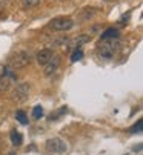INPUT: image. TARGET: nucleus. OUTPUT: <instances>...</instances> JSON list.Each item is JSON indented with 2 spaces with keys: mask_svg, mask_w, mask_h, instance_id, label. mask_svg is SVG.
Wrapping results in <instances>:
<instances>
[{
  "mask_svg": "<svg viewBox=\"0 0 143 155\" xmlns=\"http://www.w3.org/2000/svg\"><path fill=\"white\" fill-rule=\"evenodd\" d=\"M32 55L28 49H22L15 54H12V57L9 58V66L14 69H22V68H26V66L31 63Z\"/></svg>",
  "mask_w": 143,
  "mask_h": 155,
  "instance_id": "f257e3e1",
  "label": "nucleus"
},
{
  "mask_svg": "<svg viewBox=\"0 0 143 155\" xmlns=\"http://www.w3.org/2000/svg\"><path fill=\"white\" fill-rule=\"evenodd\" d=\"M118 48H120V40L115 38V40H109V41H103L97 48V52L103 60H111Z\"/></svg>",
  "mask_w": 143,
  "mask_h": 155,
  "instance_id": "f03ea898",
  "label": "nucleus"
},
{
  "mask_svg": "<svg viewBox=\"0 0 143 155\" xmlns=\"http://www.w3.org/2000/svg\"><path fill=\"white\" fill-rule=\"evenodd\" d=\"M29 83H19L14 86V89L11 92V98L15 101V103H22V101H26L28 97H29Z\"/></svg>",
  "mask_w": 143,
  "mask_h": 155,
  "instance_id": "7ed1b4c3",
  "label": "nucleus"
},
{
  "mask_svg": "<svg viewBox=\"0 0 143 155\" xmlns=\"http://www.w3.org/2000/svg\"><path fill=\"white\" fill-rule=\"evenodd\" d=\"M48 28L54 31H69L74 28V20L69 17H56L48 23Z\"/></svg>",
  "mask_w": 143,
  "mask_h": 155,
  "instance_id": "20e7f679",
  "label": "nucleus"
},
{
  "mask_svg": "<svg viewBox=\"0 0 143 155\" xmlns=\"http://www.w3.org/2000/svg\"><path fill=\"white\" fill-rule=\"evenodd\" d=\"M46 149L51 153H65L68 150V144L62 138H49L46 141Z\"/></svg>",
  "mask_w": 143,
  "mask_h": 155,
  "instance_id": "39448f33",
  "label": "nucleus"
},
{
  "mask_svg": "<svg viewBox=\"0 0 143 155\" xmlns=\"http://www.w3.org/2000/svg\"><path fill=\"white\" fill-rule=\"evenodd\" d=\"M89 41V35L86 34H82V35H77V37H73V38H68V43L65 49H80V46H83L85 43Z\"/></svg>",
  "mask_w": 143,
  "mask_h": 155,
  "instance_id": "423d86ee",
  "label": "nucleus"
},
{
  "mask_svg": "<svg viewBox=\"0 0 143 155\" xmlns=\"http://www.w3.org/2000/svg\"><path fill=\"white\" fill-rule=\"evenodd\" d=\"M60 61H62V58H60V55H53V58L48 61L46 64H45V69H43V72H45V75L46 77H49V75H53L57 69H59V66H60Z\"/></svg>",
  "mask_w": 143,
  "mask_h": 155,
  "instance_id": "0eeeda50",
  "label": "nucleus"
},
{
  "mask_svg": "<svg viewBox=\"0 0 143 155\" xmlns=\"http://www.w3.org/2000/svg\"><path fill=\"white\" fill-rule=\"evenodd\" d=\"M53 55H54L53 49H49V48H45V49H40V51L37 52L36 60H37V63H39V64L45 66L48 61H49V60L53 58Z\"/></svg>",
  "mask_w": 143,
  "mask_h": 155,
  "instance_id": "6e6552de",
  "label": "nucleus"
},
{
  "mask_svg": "<svg viewBox=\"0 0 143 155\" xmlns=\"http://www.w3.org/2000/svg\"><path fill=\"white\" fill-rule=\"evenodd\" d=\"M97 12H99L97 8H92V6L83 8V9L79 12V20H80V21H88L89 18H92V17L97 15Z\"/></svg>",
  "mask_w": 143,
  "mask_h": 155,
  "instance_id": "1a4fd4ad",
  "label": "nucleus"
},
{
  "mask_svg": "<svg viewBox=\"0 0 143 155\" xmlns=\"http://www.w3.org/2000/svg\"><path fill=\"white\" fill-rule=\"evenodd\" d=\"M118 37H120V31L115 29V28H108V29H106V31H103V32H102V35H100L102 41L115 40V38H118Z\"/></svg>",
  "mask_w": 143,
  "mask_h": 155,
  "instance_id": "9d476101",
  "label": "nucleus"
},
{
  "mask_svg": "<svg viewBox=\"0 0 143 155\" xmlns=\"http://www.w3.org/2000/svg\"><path fill=\"white\" fill-rule=\"evenodd\" d=\"M65 114H66V107H60V109L56 110L54 114H51L49 117H48V120H49V121H56L57 118H60V117L65 115Z\"/></svg>",
  "mask_w": 143,
  "mask_h": 155,
  "instance_id": "9b49d317",
  "label": "nucleus"
},
{
  "mask_svg": "<svg viewBox=\"0 0 143 155\" xmlns=\"http://www.w3.org/2000/svg\"><path fill=\"white\" fill-rule=\"evenodd\" d=\"M40 3V0H22V6L25 9H31V8H36L37 5Z\"/></svg>",
  "mask_w": 143,
  "mask_h": 155,
  "instance_id": "f8f14e48",
  "label": "nucleus"
},
{
  "mask_svg": "<svg viewBox=\"0 0 143 155\" xmlns=\"http://www.w3.org/2000/svg\"><path fill=\"white\" fill-rule=\"evenodd\" d=\"M11 143H12L14 146H20V144H22V135L19 134L17 130H12V132H11Z\"/></svg>",
  "mask_w": 143,
  "mask_h": 155,
  "instance_id": "ddd939ff",
  "label": "nucleus"
},
{
  "mask_svg": "<svg viewBox=\"0 0 143 155\" xmlns=\"http://www.w3.org/2000/svg\"><path fill=\"white\" fill-rule=\"evenodd\" d=\"M15 118L22 124H28V115L23 112V110H17V112H15Z\"/></svg>",
  "mask_w": 143,
  "mask_h": 155,
  "instance_id": "4468645a",
  "label": "nucleus"
},
{
  "mask_svg": "<svg viewBox=\"0 0 143 155\" xmlns=\"http://www.w3.org/2000/svg\"><path fill=\"white\" fill-rule=\"evenodd\" d=\"M83 58V51L82 49H74L73 51V54H71V61H79V60H82Z\"/></svg>",
  "mask_w": 143,
  "mask_h": 155,
  "instance_id": "2eb2a0df",
  "label": "nucleus"
},
{
  "mask_svg": "<svg viewBox=\"0 0 143 155\" xmlns=\"http://www.w3.org/2000/svg\"><path fill=\"white\" fill-rule=\"evenodd\" d=\"M32 117H34L36 120H39V118L43 117V107H42L40 104L34 106V109H32Z\"/></svg>",
  "mask_w": 143,
  "mask_h": 155,
  "instance_id": "dca6fc26",
  "label": "nucleus"
},
{
  "mask_svg": "<svg viewBox=\"0 0 143 155\" xmlns=\"http://www.w3.org/2000/svg\"><path fill=\"white\" fill-rule=\"evenodd\" d=\"M131 134H137V132H143V120H138L131 129H129Z\"/></svg>",
  "mask_w": 143,
  "mask_h": 155,
  "instance_id": "f3484780",
  "label": "nucleus"
},
{
  "mask_svg": "<svg viewBox=\"0 0 143 155\" xmlns=\"http://www.w3.org/2000/svg\"><path fill=\"white\" fill-rule=\"evenodd\" d=\"M132 150H134V152H140V150H143V143H140V144H135V146L132 147Z\"/></svg>",
  "mask_w": 143,
  "mask_h": 155,
  "instance_id": "a211bd4d",
  "label": "nucleus"
},
{
  "mask_svg": "<svg viewBox=\"0 0 143 155\" xmlns=\"http://www.w3.org/2000/svg\"><path fill=\"white\" fill-rule=\"evenodd\" d=\"M8 2H9V0H0V8H2V6H5Z\"/></svg>",
  "mask_w": 143,
  "mask_h": 155,
  "instance_id": "6ab92c4d",
  "label": "nucleus"
},
{
  "mask_svg": "<svg viewBox=\"0 0 143 155\" xmlns=\"http://www.w3.org/2000/svg\"><path fill=\"white\" fill-rule=\"evenodd\" d=\"M6 155H15V152H9V153H6Z\"/></svg>",
  "mask_w": 143,
  "mask_h": 155,
  "instance_id": "aec40b11",
  "label": "nucleus"
},
{
  "mask_svg": "<svg viewBox=\"0 0 143 155\" xmlns=\"http://www.w3.org/2000/svg\"><path fill=\"white\" fill-rule=\"evenodd\" d=\"M57 2H65V0H57Z\"/></svg>",
  "mask_w": 143,
  "mask_h": 155,
  "instance_id": "412c9836",
  "label": "nucleus"
}]
</instances>
